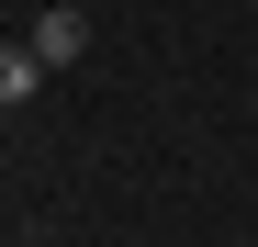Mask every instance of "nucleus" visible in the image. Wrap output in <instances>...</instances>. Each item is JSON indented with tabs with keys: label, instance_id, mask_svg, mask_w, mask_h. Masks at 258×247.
I'll list each match as a JSON object with an SVG mask.
<instances>
[{
	"label": "nucleus",
	"instance_id": "obj_1",
	"mask_svg": "<svg viewBox=\"0 0 258 247\" xmlns=\"http://www.w3.org/2000/svg\"><path fill=\"white\" fill-rule=\"evenodd\" d=\"M23 45L45 56V68H79V56H90V12H79V0H45V12H34V34H23Z\"/></svg>",
	"mask_w": 258,
	"mask_h": 247
},
{
	"label": "nucleus",
	"instance_id": "obj_2",
	"mask_svg": "<svg viewBox=\"0 0 258 247\" xmlns=\"http://www.w3.org/2000/svg\"><path fill=\"white\" fill-rule=\"evenodd\" d=\"M34 90H45V56H34V45H0V112H23Z\"/></svg>",
	"mask_w": 258,
	"mask_h": 247
}]
</instances>
